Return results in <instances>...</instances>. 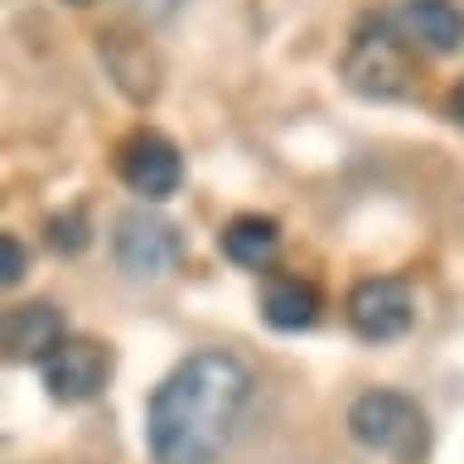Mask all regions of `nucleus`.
Listing matches in <instances>:
<instances>
[{
	"label": "nucleus",
	"instance_id": "nucleus-10",
	"mask_svg": "<svg viewBox=\"0 0 464 464\" xmlns=\"http://www.w3.org/2000/svg\"><path fill=\"white\" fill-rule=\"evenodd\" d=\"M218 246H223V256L237 261V266L266 271L276 261V252H281V223H276V218H261V213H237L223 232H218Z\"/></svg>",
	"mask_w": 464,
	"mask_h": 464
},
{
	"label": "nucleus",
	"instance_id": "nucleus-12",
	"mask_svg": "<svg viewBox=\"0 0 464 464\" xmlns=\"http://www.w3.org/2000/svg\"><path fill=\"white\" fill-rule=\"evenodd\" d=\"M261 319L271 329H310L319 319V290L300 276H271L261 290Z\"/></svg>",
	"mask_w": 464,
	"mask_h": 464
},
{
	"label": "nucleus",
	"instance_id": "nucleus-13",
	"mask_svg": "<svg viewBox=\"0 0 464 464\" xmlns=\"http://www.w3.org/2000/svg\"><path fill=\"white\" fill-rule=\"evenodd\" d=\"M87 242H92V232H87L82 208H72V213H53V218H49V246H53V252L78 256Z\"/></svg>",
	"mask_w": 464,
	"mask_h": 464
},
{
	"label": "nucleus",
	"instance_id": "nucleus-16",
	"mask_svg": "<svg viewBox=\"0 0 464 464\" xmlns=\"http://www.w3.org/2000/svg\"><path fill=\"white\" fill-rule=\"evenodd\" d=\"M450 116H455V121L464 126V78L455 82V92H450Z\"/></svg>",
	"mask_w": 464,
	"mask_h": 464
},
{
	"label": "nucleus",
	"instance_id": "nucleus-1",
	"mask_svg": "<svg viewBox=\"0 0 464 464\" xmlns=\"http://www.w3.org/2000/svg\"><path fill=\"white\" fill-rule=\"evenodd\" d=\"M252 397V368L227 348L184 358L155 387L145 411V440L155 464H218Z\"/></svg>",
	"mask_w": 464,
	"mask_h": 464
},
{
	"label": "nucleus",
	"instance_id": "nucleus-5",
	"mask_svg": "<svg viewBox=\"0 0 464 464\" xmlns=\"http://www.w3.org/2000/svg\"><path fill=\"white\" fill-rule=\"evenodd\" d=\"M179 252H184V242H179V232H174V223H165V218L136 208L116 223V261H121V271L136 276V281H160V276L179 261Z\"/></svg>",
	"mask_w": 464,
	"mask_h": 464
},
{
	"label": "nucleus",
	"instance_id": "nucleus-3",
	"mask_svg": "<svg viewBox=\"0 0 464 464\" xmlns=\"http://www.w3.org/2000/svg\"><path fill=\"white\" fill-rule=\"evenodd\" d=\"M348 435L372 450L382 459H397V464H416L426 459L430 450V426H426V411L406 397V392H392V387H377V392H362V397L348 406Z\"/></svg>",
	"mask_w": 464,
	"mask_h": 464
},
{
	"label": "nucleus",
	"instance_id": "nucleus-15",
	"mask_svg": "<svg viewBox=\"0 0 464 464\" xmlns=\"http://www.w3.org/2000/svg\"><path fill=\"white\" fill-rule=\"evenodd\" d=\"M130 5H136L145 20H165V14L179 10V0H130Z\"/></svg>",
	"mask_w": 464,
	"mask_h": 464
},
{
	"label": "nucleus",
	"instance_id": "nucleus-8",
	"mask_svg": "<svg viewBox=\"0 0 464 464\" xmlns=\"http://www.w3.org/2000/svg\"><path fill=\"white\" fill-rule=\"evenodd\" d=\"M68 339V324L53 304L44 300H29V304H14L5 310V353L10 362H49Z\"/></svg>",
	"mask_w": 464,
	"mask_h": 464
},
{
	"label": "nucleus",
	"instance_id": "nucleus-14",
	"mask_svg": "<svg viewBox=\"0 0 464 464\" xmlns=\"http://www.w3.org/2000/svg\"><path fill=\"white\" fill-rule=\"evenodd\" d=\"M0 276H5V285H20L24 281V271H29V256H24V246L14 232H0Z\"/></svg>",
	"mask_w": 464,
	"mask_h": 464
},
{
	"label": "nucleus",
	"instance_id": "nucleus-6",
	"mask_svg": "<svg viewBox=\"0 0 464 464\" xmlns=\"http://www.w3.org/2000/svg\"><path fill=\"white\" fill-rule=\"evenodd\" d=\"M116 169H121L130 194H140L145 203H165L184 179V160L174 150V140L160 130H136L116 155Z\"/></svg>",
	"mask_w": 464,
	"mask_h": 464
},
{
	"label": "nucleus",
	"instance_id": "nucleus-11",
	"mask_svg": "<svg viewBox=\"0 0 464 464\" xmlns=\"http://www.w3.org/2000/svg\"><path fill=\"white\" fill-rule=\"evenodd\" d=\"M401 24L416 44H426L430 53H455L464 44V10L455 0H406Z\"/></svg>",
	"mask_w": 464,
	"mask_h": 464
},
{
	"label": "nucleus",
	"instance_id": "nucleus-9",
	"mask_svg": "<svg viewBox=\"0 0 464 464\" xmlns=\"http://www.w3.org/2000/svg\"><path fill=\"white\" fill-rule=\"evenodd\" d=\"M102 63H107L111 82L121 87L130 102H150L155 87H160V63L150 53V44L126 34V29H111V34H102Z\"/></svg>",
	"mask_w": 464,
	"mask_h": 464
},
{
	"label": "nucleus",
	"instance_id": "nucleus-4",
	"mask_svg": "<svg viewBox=\"0 0 464 464\" xmlns=\"http://www.w3.org/2000/svg\"><path fill=\"white\" fill-rule=\"evenodd\" d=\"M348 324H353L358 339L368 343H387V339H401L406 329H411V290H406V281H397V276H368V281H358L353 290H348Z\"/></svg>",
	"mask_w": 464,
	"mask_h": 464
},
{
	"label": "nucleus",
	"instance_id": "nucleus-2",
	"mask_svg": "<svg viewBox=\"0 0 464 464\" xmlns=\"http://www.w3.org/2000/svg\"><path fill=\"white\" fill-rule=\"evenodd\" d=\"M343 82L368 102H406L416 97V58L387 14H362L343 49Z\"/></svg>",
	"mask_w": 464,
	"mask_h": 464
},
{
	"label": "nucleus",
	"instance_id": "nucleus-7",
	"mask_svg": "<svg viewBox=\"0 0 464 464\" xmlns=\"http://www.w3.org/2000/svg\"><path fill=\"white\" fill-rule=\"evenodd\" d=\"M111 377V353L102 348L97 339H78L68 334L63 348L44 362V387H49L53 401H68V406H82L92 401Z\"/></svg>",
	"mask_w": 464,
	"mask_h": 464
},
{
	"label": "nucleus",
	"instance_id": "nucleus-17",
	"mask_svg": "<svg viewBox=\"0 0 464 464\" xmlns=\"http://www.w3.org/2000/svg\"><path fill=\"white\" fill-rule=\"evenodd\" d=\"M72 5H87V0H72Z\"/></svg>",
	"mask_w": 464,
	"mask_h": 464
}]
</instances>
